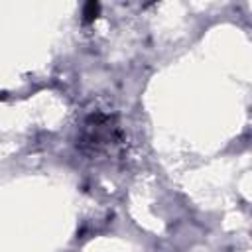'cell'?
<instances>
[{
  "mask_svg": "<svg viewBox=\"0 0 252 252\" xmlns=\"http://www.w3.org/2000/svg\"><path fill=\"white\" fill-rule=\"evenodd\" d=\"M98 12H100V4L98 2H87L85 8H83V22L85 24H91L98 18Z\"/></svg>",
  "mask_w": 252,
  "mask_h": 252,
  "instance_id": "cell-1",
  "label": "cell"
}]
</instances>
